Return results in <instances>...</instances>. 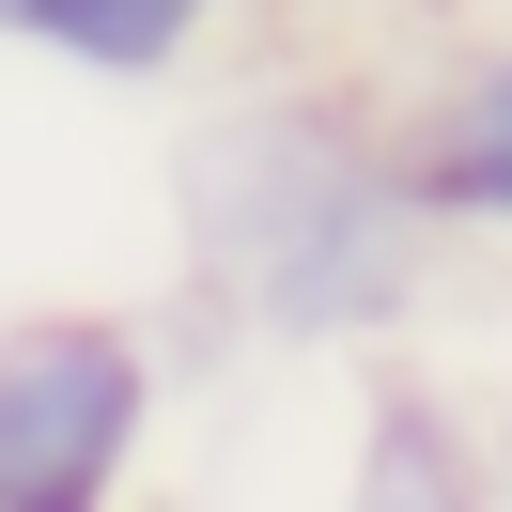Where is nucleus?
<instances>
[{
    "mask_svg": "<svg viewBox=\"0 0 512 512\" xmlns=\"http://www.w3.org/2000/svg\"><path fill=\"white\" fill-rule=\"evenodd\" d=\"M187 249L264 342H388L435 280V218L388 125L326 94H233L187 125Z\"/></svg>",
    "mask_w": 512,
    "mask_h": 512,
    "instance_id": "obj_1",
    "label": "nucleus"
},
{
    "mask_svg": "<svg viewBox=\"0 0 512 512\" xmlns=\"http://www.w3.org/2000/svg\"><path fill=\"white\" fill-rule=\"evenodd\" d=\"M156 450V342L125 311L0 326V512H109Z\"/></svg>",
    "mask_w": 512,
    "mask_h": 512,
    "instance_id": "obj_2",
    "label": "nucleus"
},
{
    "mask_svg": "<svg viewBox=\"0 0 512 512\" xmlns=\"http://www.w3.org/2000/svg\"><path fill=\"white\" fill-rule=\"evenodd\" d=\"M388 156H404V187H419L435 233H512V32L450 47V63L388 109Z\"/></svg>",
    "mask_w": 512,
    "mask_h": 512,
    "instance_id": "obj_3",
    "label": "nucleus"
},
{
    "mask_svg": "<svg viewBox=\"0 0 512 512\" xmlns=\"http://www.w3.org/2000/svg\"><path fill=\"white\" fill-rule=\"evenodd\" d=\"M233 16H249V0H32L16 47H47V63H78V78H187Z\"/></svg>",
    "mask_w": 512,
    "mask_h": 512,
    "instance_id": "obj_4",
    "label": "nucleus"
},
{
    "mask_svg": "<svg viewBox=\"0 0 512 512\" xmlns=\"http://www.w3.org/2000/svg\"><path fill=\"white\" fill-rule=\"evenodd\" d=\"M342 512H497V466H481L419 388H373V435H357Z\"/></svg>",
    "mask_w": 512,
    "mask_h": 512,
    "instance_id": "obj_5",
    "label": "nucleus"
},
{
    "mask_svg": "<svg viewBox=\"0 0 512 512\" xmlns=\"http://www.w3.org/2000/svg\"><path fill=\"white\" fill-rule=\"evenodd\" d=\"M16 32H32V0H0V47H16Z\"/></svg>",
    "mask_w": 512,
    "mask_h": 512,
    "instance_id": "obj_6",
    "label": "nucleus"
},
{
    "mask_svg": "<svg viewBox=\"0 0 512 512\" xmlns=\"http://www.w3.org/2000/svg\"><path fill=\"white\" fill-rule=\"evenodd\" d=\"M497 466H512V419H497Z\"/></svg>",
    "mask_w": 512,
    "mask_h": 512,
    "instance_id": "obj_7",
    "label": "nucleus"
},
{
    "mask_svg": "<svg viewBox=\"0 0 512 512\" xmlns=\"http://www.w3.org/2000/svg\"><path fill=\"white\" fill-rule=\"evenodd\" d=\"M109 512H125V497H109Z\"/></svg>",
    "mask_w": 512,
    "mask_h": 512,
    "instance_id": "obj_8",
    "label": "nucleus"
}]
</instances>
